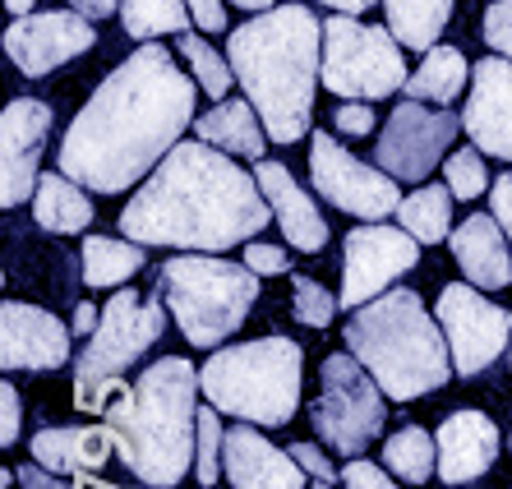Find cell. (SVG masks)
Instances as JSON below:
<instances>
[{
  "instance_id": "1",
  "label": "cell",
  "mask_w": 512,
  "mask_h": 489,
  "mask_svg": "<svg viewBox=\"0 0 512 489\" xmlns=\"http://www.w3.org/2000/svg\"><path fill=\"white\" fill-rule=\"evenodd\" d=\"M199 84L167 47L143 42L93 88L60 139L56 171L93 194H125L148 180L194 125Z\"/></svg>"
},
{
  "instance_id": "2",
  "label": "cell",
  "mask_w": 512,
  "mask_h": 489,
  "mask_svg": "<svg viewBox=\"0 0 512 489\" xmlns=\"http://www.w3.org/2000/svg\"><path fill=\"white\" fill-rule=\"evenodd\" d=\"M273 222L259 176L240 171L222 148L185 139L120 208V231L139 245H171L190 254H222L254 240Z\"/></svg>"
},
{
  "instance_id": "3",
  "label": "cell",
  "mask_w": 512,
  "mask_h": 489,
  "mask_svg": "<svg viewBox=\"0 0 512 489\" xmlns=\"http://www.w3.org/2000/svg\"><path fill=\"white\" fill-rule=\"evenodd\" d=\"M227 60L273 144L310 134L314 88L323 84V19L305 5H277L227 33Z\"/></svg>"
},
{
  "instance_id": "4",
  "label": "cell",
  "mask_w": 512,
  "mask_h": 489,
  "mask_svg": "<svg viewBox=\"0 0 512 489\" xmlns=\"http://www.w3.org/2000/svg\"><path fill=\"white\" fill-rule=\"evenodd\" d=\"M199 370L185 356L153 360L102 411L116 457L148 489H176L199 448Z\"/></svg>"
},
{
  "instance_id": "5",
  "label": "cell",
  "mask_w": 512,
  "mask_h": 489,
  "mask_svg": "<svg viewBox=\"0 0 512 489\" xmlns=\"http://www.w3.org/2000/svg\"><path fill=\"white\" fill-rule=\"evenodd\" d=\"M346 351L379 379L388 402H416L453 379V351L439 314L425 310L416 291H383L379 300L351 310L342 328Z\"/></svg>"
},
{
  "instance_id": "6",
  "label": "cell",
  "mask_w": 512,
  "mask_h": 489,
  "mask_svg": "<svg viewBox=\"0 0 512 489\" xmlns=\"http://www.w3.org/2000/svg\"><path fill=\"white\" fill-rule=\"evenodd\" d=\"M300 379H305V351L282 333L240 346H217L199 370L208 406L245 425H263V430L296 420Z\"/></svg>"
},
{
  "instance_id": "7",
  "label": "cell",
  "mask_w": 512,
  "mask_h": 489,
  "mask_svg": "<svg viewBox=\"0 0 512 489\" xmlns=\"http://www.w3.org/2000/svg\"><path fill=\"white\" fill-rule=\"evenodd\" d=\"M157 291L167 296L171 319L190 346H222L259 300V273L217 254H176L162 263Z\"/></svg>"
},
{
  "instance_id": "8",
  "label": "cell",
  "mask_w": 512,
  "mask_h": 489,
  "mask_svg": "<svg viewBox=\"0 0 512 489\" xmlns=\"http://www.w3.org/2000/svg\"><path fill=\"white\" fill-rule=\"evenodd\" d=\"M167 296H139V291H116L102 305V323L97 333L84 342V351L74 356V402L84 411H107V393H120L125 383L120 374L130 370L134 360L153 351V342L167 328Z\"/></svg>"
},
{
  "instance_id": "9",
  "label": "cell",
  "mask_w": 512,
  "mask_h": 489,
  "mask_svg": "<svg viewBox=\"0 0 512 489\" xmlns=\"http://www.w3.org/2000/svg\"><path fill=\"white\" fill-rule=\"evenodd\" d=\"M393 28L360 24L356 14L323 19V88L346 102H379L406 88V56Z\"/></svg>"
},
{
  "instance_id": "10",
  "label": "cell",
  "mask_w": 512,
  "mask_h": 489,
  "mask_svg": "<svg viewBox=\"0 0 512 489\" xmlns=\"http://www.w3.org/2000/svg\"><path fill=\"white\" fill-rule=\"evenodd\" d=\"M383 397L388 393L379 388V379L351 351H337V356L323 360L319 370V402L310 406L314 434L333 453L360 457L383 434V420H388V402Z\"/></svg>"
},
{
  "instance_id": "11",
  "label": "cell",
  "mask_w": 512,
  "mask_h": 489,
  "mask_svg": "<svg viewBox=\"0 0 512 489\" xmlns=\"http://www.w3.org/2000/svg\"><path fill=\"white\" fill-rule=\"evenodd\" d=\"M462 134V116H453L448 107H429L406 97L388 111V125H383L379 144H374V162L393 180L406 185H425L429 171L448 162V148Z\"/></svg>"
},
{
  "instance_id": "12",
  "label": "cell",
  "mask_w": 512,
  "mask_h": 489,
  "mask_svg": "<svg viewBox=\"0 0 512 489\" xmlns=\"http://www.w3.org/2000/svg\"><path fill=\"white\" fill-rule=\"evenodd\" d=\"M310 180H314V194H323L333 208H342L346 217H360V222H383L406 199L388 171L351 157L337 144V134H323V130H314L310 139Z\"/></svg>"
},
{
  "instance_id": "13",
  "label": "cell",
  "mask_w": 512,
  "mask_h": 489,
  "mask_svg": "<svg viewBox=\"0 0 512 489\" xmlns=\"http://www.w3.org/2000/svg\"><path fill=\"white\" fill-rule=\"evenodd\" d=\"M434 314L443 323V337H448V351H453V370L462 379L485 374L512 346V314L503 305H494L471 282H448L439 291Z\"/></svg>"
},
{
  "instance_id": "14",
  "label": "cell",
  "mask_w": 512,
  "mask_h": 489,
  "mask_svg": "<svg viewBox=\"0 0 512 489\" xmlns=\"http://www.w3.org/2000/svg\"><path fill=\"white\" fill-rule=\"evenodd\" d=\"M420 263V240L402 227H383V222H365V227L346 231L342 245V310H360L388 291V282L406 277Z\"/></svg>"
},
{
  "instance_id": "15",
  "label": "cell",
  "mask_w": 512,
  "mask_h": 489,
  "mask_svg": "<svg viewBox=\"0 0 512 489\" xmlns=\"http://www.w3.org/2000/svg\"><path fill=\"white\" fill-rule=\"evenodd\" d=\"M93 47H97V28L79 10H33L19 14L5 28V56L28 79H42V74L70 65L74 56H84Z\"/></svg>"
},
{
  "instance_id": "16",
  "label": "cell",
  "mask_w": 512,
  "mask_h": 489,
  "mask_svg": "<svg viewBox=\"0 0 512 489\" xmlns=\"http://www.w3.org/2000/svg\"><path fill=\"white\" fill-rule=\"evenodd\" d=\"M51 134V107L37 97H14L5 116H0V203L19 208L37 194V162Z\"/></svg>"
},
{
  "instance_id": "17",
  "label": "cell",
  "mask_w": 512,
  "mask_h": 489,
  "mask_svg": "<svg viewBox=\"0 0 512 489\" xmlns=\"http://www.w3.org/2000/svg\"><path fill=\"white\" fill-rule=\"evenodd\" d=\"M74 328L60 323L51 310L28 305V300H5L0 305V365L5 370L47 374L70 360Z\"/></svg>"
},
{
  "instance_id": "18",
  "label": "cell",
  "mask_w": 512,
  "mask_h": 489,
  "mask_svg": "<svg viewBox=\"0 0 512 489\" xmlns=\"http://www.w3.org/2000/svg\"><path fill=\"white\" fill-rule=\"evenodd\" d=\"M462 130L485 157L512 162V60L485 56L471 70V93L462 107Z\"/></svg>"
},
{
  "instance_id": "19",
  "label": "cell",
  "mask_w": 512,
  "mask_h": 489,
  "mask_svg": "<svg viewBox=\"0 0 512 489\" xmlns=\"http://www.w3.org/2000/svg\"><path fill=\"white\" fill-rule=\"evenodd\" d=\"M222 476L231 489H305V466L291 457V448H277L259 434V425L236 420V430H227V448H222Z\"/></svg>"
},
{
  "instance_id": "20",
  "label": "cell",
  "mask_w": 512,
  "mask_h": 489,
  "mask_svg": "<svg viewBox=\"0 0 512 489\" xmlns=\"http://www.w3.org/2000/svg\"><path fill=\"white\" fill-rule=\"evenodd\" d=\"M439 480L443 485H471L499 462V425L476 411V406H462L439 425Z\"/></svg>"
},
{
  "instance_id": "21",
  "label": "cell",
  "mask_w": 512,
  "mask_h": 489,
  "mask_svg": "<svg viewBox=\"0 0 512 489\" xmlns=\"http://www.w3.org/2000/svg\"><path fill=\"white\" fill-rule=\"evenodd\" d=\"M448 245H453V259L471 287L480 291L512 287V250H508L512 240L494 222V213H471L462 227H453Z\"/></svg>"
},
{
  "instance_id": "22",
  "label": "cell",
  "mask_w": 512,
  "mask_h": 489,
  "mask_svg": "<svg viewBox=\"0 0 512 489\" xmlns=\"http://www.w3.org/2000/svg\"><path fill=\"white\" fill-rule=\"evenodd\" d=\"M263 185V199L273 203V217H277V231L286 236V245L300 254H319L328 245V222L323 213L314 208V199L296 185V176L282 167V162H259L254 167Z\"/></svg>"
},
{
  "instance_id": "23",
  "label": "cell",
  "mask_w": 512,
  "mask_h": 489,
  "mask_svg": "<svg viewBox=\"0 0 512 489\" xmlns=\"http://www.w3.org/2000/svg\"><path fill=\"white\" fill-rule=\"evenodd\" d=\"M28 453L56 476H93L116 453V439L107 425H51L33 434Z\"/></svg>"
},
{
  "instance_id": "24",
  "label": "cell",
  "mask_w": 512,
  "mask_h": 489,
  "mask_svg": "<svg viewBox=\"0 0 512 489\" xmlns=\"http://www.w3.org/2000/svg\"><path fill=\"white\" fill-rule=\"evenodd\" d=\"M194 134H199L203 144L222 148V153L254 157V162H263V148H268V130H263V120L250 97H227L213 111H203L194 120Z\"/></svg>"
},
{
  "instance_id": "25",
  "label": "cell",
  "mask_w": 512,
  "mask_h": 489,
  "mask_svg": "<svg viewBox=\"0 0 512 489\" xmlns=\"http://www.w3.org/2000/svg\"><path fill=\"white\" fill-rule=\"evenodd\" d=\"M33 217H37V227L51 231V236H74V231L93 227V199L65 171H47V176L37 180Z\"/></svg>"
},
{
  "instance_id": "26",
  "label": "cell",
  "mask_w": 512,
  "mask_h": 489,
  "mask_svg": "<svg viewBox=\"0 0 512 489\" xmlns=\"http://www.w3.org/2000/svg\"><path fill=\"white\" fill-rule=\"evenodd\" d=\"M471 60L462 56L457 47H429L425 60L416 65V74L406 79L402 93L406 97H416V102H429V107H448V102H457L462 97V84L471 79Z\"/></svg>"
},
{
  "instance_id": "27",
  "label": "cell",
  "mask_w": 512,
  "mask_h": 489,
  "mask_svg": "<svg viewBox=\"0 0 512 489\" xmlns=\"http://www.w3.org/2000/svg\"><path fill=\"white\" fill-rule=\"evenodd\" d=\"M383 14L397 42L425 56L429 47H439L443 28L453 19V0H383Z\"/></svg>"
},
{
  "instance_id": "28",
  "label": "cell",
  "mask_w": 512,
  "mask_h": 489,
  "mask_svg": "<svg viewBox=\"0 0 512 489\" xmlns=\"http://www.w3.org/2000/svg\"><path fill=\"white\" fill-rule=\"evenodd\" d=\"M143 250H148V245H139V240L84 236V250H79V259H84V282L93 291L130 282L143 263H148V254H143Z\"/></svg>"
},
{
  "instance_id": "29",
  "label": "cell",
  "mask_w": 512,
  "mask_h": 489,
  "mask_svg": "<svg viewBox=\"0 0 512 489\" xmlns=\"http://www.w3.org/2000/svg\"><path fill=\"white\" fill-rule=\"evenodd\" d=\"M453 199L457 194L448 185H416L397 208V227L411 231L420 245H439L453 236Z\"/></svg>"
},
{
  "instance_id": "30",
  "label": "cell",
  "mask_w": 512,
  "mask_h": 489,
  "mask_svg": "<svg viewBox=\"0 0 512 489\" xmlns=\"http://www.w3.org/2000/svg\"><path fill=\"white\" fill-rule=\"evenodd\" d=\"M383 466L397 480H406V485H425L439 471V439L425 434L420 425H402V430L388 434V443H383Z\"/></svg>"
},
{
  "instance_id": "31",
  "label": "cell",
  "mask_w": 512,
  "mask_h": 489,
  "mask_svg": "<svg viewBox=\"0 0 512 489\" xmlns=\"http://www.w3.org/2000/svg\"><path fill=\"white\" fill-rule=\"evenodd\" d=\"M194 14L185 0H120V28L134 42H153L167 33H190Z\"/></svg>"
},
{
  "instance_id": "32",
  "label": "cell",
  "mask_w": 512,
  "mask_h": 489,
  "mask_svg": "<svg viewBox=\"0 0 512 489\" xmlns=\"http://www.w3.org/2000/svg\"><path fill=\"white\" fill-rule=\"evenodd\" d=\"M180 56L190 60V74H194V84H199L203 93L217 97V102H227L231 84H236V70H231L227 56H217L199 33H180Z\"/></svg>"
},
{
  "instance_id": "33",
  "label": "cell",
  "mask_w": 512,
  "mask_h": 489,
  "mask_svg": "<svg viewBox=\"0 0 512 489\" xmlns=\"http://www.w3.org/2000/svg\"><path fill=\"white\" fill-rule=\"evenodd\" d=\"M222 411L217 406H199V448H194V476L199 485H217L222 480V448H227V430H222Z\"/></svg>"
},
{
  "instance_id": "34",
  "label": "cell",
  "mask_w": 512,
  "mask_h": 489,
  "mask_svg": "<svg viewBox=\"0 0 512 489\" xmlns=\"http://www.w3.org/2000/svg\"><path fill=\"white\" fill-rule=\"evenodd\" d=\"M443 185H448L457 199H480V194H489V185H494V180H489L485 153H480L476 144L448 153V162H443Z\"/></svg>"
},
{
  "instance_id": "35",
  "label": "cell",
  "mask_w": 512,
  "mask_h": 489,
  "mask_svg": "<svg viewBox=\"0 0 512 489\" xmlns=\"http://www.w3.org/2000/svg\"><path fill=\"white\" fill-rule=\"evenodd\" d=\"M337 310H342V300L328 287H319L314 277H291V314H296L305 328H328Z\"/></svg>"
},
{
  "instance_id": "36",
  "label": "cell",
  "mask_w": 512,
  "mask_h": 489,
  "mask_svg": "<svg viewBox=\"0 0 512 489\" xmlns=\"http://www.w3.org/2000/svg\"><path fill=\"white\" fill-rule=\"evenodd\" d=\"M485 47L512 60V0H494L485 10Z\"/></svg>"
},
{
  "instance_id": "37",
  "label": "cell",
  "mask_w": 512,
  "mask_h": 489,
  "mask_svg": "<svg viewBox=\"0 0 512 489\" xmlns=\"http://www.w3.org/2000/svg\"><path fill=\"white\" fill-rule=\"evenodd\" d=\"M245 268H254L259 277H282V273H291V259H286L282 245H268V240H245Z\"/></svg>"
},
{
  "instance_id": "38",
  "label": "cell",
  "mask_w": 512,
  "mask_h": 489,
  "mask_svg": "<svg viewBox=\"0 0 512 489\" xmlns=\"http://www.w3.org/2000/svg\"><path fill=\"white\" fill-rule=\"evenodd\" d=\"M388 476H393L388 466H374V462H365V457H346V466H342V485L346 489H402Z\"/></svg>"
},
{
  "instance_id": "39",
  "label": "cell",
  "mask_w": 512,
  "mask_h": 489,
  "mask_svg": "<svg viewBox=\"0 0 512 489\" xmlns=\"http://www.w3.org/2000/svg\"><path fill=\"white\" fill-rule=\"evenodd\" d=\"M19 425H24V402H19V388L5 379L0 383V443L5 448L19 443Z\"/></svg>"
},
{
  "instance_id": "40",
  "label": "cell",
  "mask_w": 512,
  "mask_h": 489,
  "mask_svg": "<svg viewBox=\"0 0 512 489\" xmlns=\"http://www.w3.org/2000/svg\"><path fill=\"white\" fill-rule=\"evenodd\" d=\"M333 125H337V134L365 139V134H374V107L370 102H342V107L333 111Z\"/></svg>"
},
{
  "instance_id": "41",
  "label": "cell",
  "mask_w": 512,
  "mask_h": 489,
  "mask_svg": "<svg viewBox=\"0 0 512 489\" xmlns=\"http://www.w3.org/2000/svg\"><path fill=\"white\" fill-rule=\"evenodd\" d=\"M291 457H296L300 466H305V476H314V480H323V485H333V480H342V471H337L328 457L314 448V443H291Z\"/></svg>"
},
{
  "instance_id": "42",
  "label": "cell",
  "mask_w": 512,
  "mask_h": 489,
  "mask_svg": "<svg viewBox=\"0 0 512 489\" xmlns=\"http://www.w3.org/2000/svg\"><path fill=\"white\" fill-rule=\"evenodd\" d=\"M489 213H494V222H499L512 240V171H503V176L489 185Z\"/></svg>"
},
{
  "instance_id": "43",
  "label": "cell",
  "mask_w": 512,
  "mask_h": 489,
  "mask_svg": "<svg viewBox=\"0 0 512 489\" xmlns=\"http://www.w3.org/2000/svg\"><path fill=\"white\" fill-rule=\"evenodd\" d=\"M194 14V28L203 33H227V5L222 0H185Z\"/></svg>"
},
{
  "instance_id": "44",
  "label": "cell",
  "mask_w": 512,
  "mask_h": 489,
  "mask_svg": "<svg viewBox=\"0 0 512 489\" xmlns=\"http://www.w3.org/2000/svg\"><path fill=\"white\" fill-rule=\"evenodd\" d=\"M19 489H74V485H65V476L47 471L42 462H28L19 466Z\"/></svg>"
},
{
  "instance_id": "45",
  "label": "cell",
  "mask_w": 512,
  "mask_h": 489,
  "mask_svg": "<svg viewBox=\"0 0 512 489\" xmlns=\"http://www.w3.org/2000/svg\"><path fill=\"white\" fill-rule=\"evenodd\" d=\"M97 323H102V305H93V300H88V305H79V310H74L70 328H74V337H84V342H88V337L97 333Z\"/></svg>"
},
{
  "instance_id": "46",
  "label": "cell",
  "mask_w": 512,
  "mask_h": 489,
  "mask_svg": "<svg viewBox=\"0 0 512 489\" xmlns=\"http://www.w3.org/2000/svg\"><path fill=\"white\" fill-rule=\"evenodd\" d=\"M70 10H79V14H88V19H107V14H116L120 10V0H70Z\"/></svg>"
},
{
  "instance_id": "47",
  "label": "cell",
  "mask_w": 512,
  "mask_h": 489,
  "mask_svg": "<svg viewBox=\"0 0 512 489\" xmlns=\"http://www.w3.org/2000/svg\"><path fill=\"white\" fill-rule=\"evenodd\" d=\"M314 5H328V10H337V14H365V10H374V0H314Z\"/></svg>"
},
{
  "instance_id": "48",
  "label": "cell",
  "mask_w": 512,
  "mask_h": 489,
  "mask_svg": "<svg viewBox=\"0 0 512 489\" xmlns=\"http://www.w3.org/2000/svg\"><path fill=\"white\" fill-rule=\"evenodd\" d=\"M231 5H240V10H254V14H263V10H273L277 0H231Z\"/></svg>"
},
{
  "instance_id": "49",
  "label": "cell",
  "mask_w": 512,
  "mask_h": 489,
  "mask_svg": "<svg viewBox=\"0 0 512 489\" xmlns=\"http://www.w3.org/2000/svg\"><path fill=\"white\" fill-rule=\"evenodd\" d=\"M74 489H125V485H107V480H93V476H79Z\"/></svg>"
},
{
  "instance_id": "50",
  "label": "cell",
  "mask_w": 512,
  "mask_h": 489,
  "mask_svg": "<svg viewBox=\"0 0 512 489\" xmlns=\"http://www.w3.org/2000/svg\"><path fill=\"white\" fill-rule=\"evenodd\" d=\"M33 5L37 0H5V10H10L14 19H19V14H33Z\"/></svg>"
},
{
  "instance_id": "51",
  "label": "cell",
  "mask_w": 512,
  "mask_h": 489,
  "mask_svg": "<svg viewBox=\"0 0 512 489\" xmlns=\"http://www.w3.org/2000/svg\"><path fill=\"white\" fill-rule=\"evenodd\" d=\"M314 489H333V485H323V480H314Z\"/></svg>"
},
{
  "instance_id": "52",
  "label": "cell",
  "mask_w": 512,
  "mask_h": 489,
  "mask_svg": "<svg viewBox=\"0 0 512 489\" xmlns=\"http://www.w3.org/2000/svg\"><path fill=\"white\" fill-rule=\"evenodd\" d=\"M508 365H512V346H508Z\"/></svg>"
},
{
  "instance_id": "53",
  "label": "cell",
  "mask_w": 512,
  "mask_h": 489,
  "mask_svg": "<svg viewBox=\"0 0 512 489\" xmlns=\"http://www.w3.org/2000/svg\"><path fill=\"white\" fill-rule=\"evenodd\" d=\"M508 453H512V434H508Z\"/></svg>"
}]
</instances>
